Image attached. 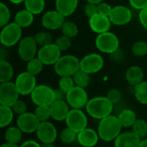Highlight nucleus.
Here are the masks:
<instances>
[{
  "label": "nucleus",
  "mask_w": 147,
  "mask_h": 147,
  "mask_svg": "<svg viewBox=\"0 0 147 147\" xmlns=\"http://www.w3.org/2000/svg\"><path fill=\"white\" fill-rule=\"evenodd\" d=\"M34 39L39 47H45L47 45L52 44L53 42V35L48 31H40L34 34Z\"/></svg>",
  "instance_id": "obj_35"
},
{
  "label": "nucleus",
  "mask_w": 147,
  "mask_h": 147,
  "mask_svg": "<svg viewBox=\"0 0 147 147\" xmlns=\"http://www.w3.org/2000/svg\"><path fill=\"white\" fill-rule=\"evenodd\" d=\"M15 84L19 94L22 96L31 95L33 90L37 86L35 76L30 74L27 71L21 72L16 77Z\"/></svg>",
  "instance_id": "obj_13"
},
{
  "label": "nucleus",
  "mask_w": 147,
  "mask_h": 147,
  "mask_svg": "<svg viewBox=\"0 0 147 147\" xmlns=\"http://www.w3.org/2000/svg\"><path fill=\"white\" fill-rule=\"evenodd\" d=\"M65 124L68 128L78 134L87 128L88 119L81 109H71L65 119Z\"/></svg>",
  "instance_id": "obj_10"
},
{
  "label": "nucleus",
  "mask_w": 147,
  "mask_h": 147,
  "mask_svg": "<svg viewBox=\"0 0 147 147\" xmlns=\"http://www.w3.org/2000/svg\"><path fill=\"white\" fill-rule=\"evenodd\" d=\"M126 79L132 86H136L144 81V71L138 65L130 66L126 71Z\"/></svg>",
  "instance_id": "obj_23"
},
{
  "label": "nucleus",
  "mask_w": 147,
  "mask_h": 147,
  "mask_svg": "<svg viewBox=\"0 0 147 147\" xmlns=\"http://www.w3.org/2000/svg\"><path fill=\"white\" fill-rule=\"evenodd\" d=\"M95 45L101 53L112 54L120 48V40L116 34L109 31L97 34Z\"/></svg>",
  "instance_id": "obj_5"
},
{
  "label": "nucleus",
  "mask_w": 147,
  "mask_h": 147,
  "mask_svg": "<svg viewBox=\"0 0 147 147\" xmlns=\"http://www.w3.org/2000/svg\"><path fill=\"white\" fill-rule=\"evenodd\" d=\"M54 43L61 52H65V51L68 50L71 47V39L62 34V35L59 36L55 40Z\"/></svg>",
  "instance_id": "obj_41"
},
{
  "label": "nucleus",
  "mask_w": 147,
  "mask_h": 147,
  "mask_svg": "<svg viewBox=\"0 0 147 147\" xmlns=\"http://www.w3.org/2000/svg\"><path fill=\"white\" fill-rule=\"evenodd\" d=\"M38 44L34 36H26L22 38L18 43L17 53L21 59L28 62L37 56Z\"/></svg>",
  "instance_id": "obj_7"
},
{
  "label": "nucleus",
  "mask_w": 147,
  "mask_h": 147,
  "mask_svg": "<svg viewBox=\"0 0 147 147\" xmlns=\"http://www.w3.org/2000/svg\"><path fill=\"white\" fill-rule=\"evenodd\" d=\"M34 115L40 121V122L48 121V119L52 117L50 106H36Z\"/></svg>",
  "instance_id": "obj_37"
},
{
  "label": "nucleus",
  "mask_w": 147,
  "mask_h": 147,
  "mask_svg": "<svg viewBox=\"0 0 147 147\" xmlns=\"http://www.w3.org/2000/svg\"><path fill=\"white\" fill-rule=\"evenodd\" d=\"M84 14L85 16L90 19V17L94 16L95 15L98 14V10H97V4H94V3H87L84 5Z\"/></svg>",
  "instance_id": "obj_45"
},
{
  "label": "nucleus",
  "mask_w": 147,
  "mask_h": 147,
  "mask_svg": "<svg viewBox=\"0 0 147 147\" xmlns=\"http://www.w3.org/2000/svg\"><path fill=\"white\" fill-rule=\"evenodd\" d=\"M54 96H55V100H65L66 99V94L61 90L59 88L54 89Z\"/></svg>",
  "instance_id": "obj_48"
},
{
  "label": "nucleus",
  "mask_w": 147,
  "mask_h": 147,
  "mask_svg": "<svg viewBox=\"0 0 147 147\" xmlns=\"http://www.w3.org/2000/svg\"><path fill=\"white\" fill-rule=\"evenodd\" d=\"M65 22V17L58 10L52 9L45 12L41 16V25L47 30H57L61 28Z\"/></svg>",
  "instance_id": "obj_15"
},
{
  "label": "nucleus",
  "mask_w": 147,
  "mask_h": 147,
  "mask_svg": "<svg viewBox=\"0 0 147 147\" xmlns=\"http://www.w3.org/2000/svg\"><path fill=\"white\" fill-rule=\"evenodd\" d=\"M123 127L120 122L118 116L109 115L100 121L97 133L101 140L106 142L115 141L121 134Z\"/></svg>",
  "instance_id": "obj_1"
},
{
  "label": "nucleus",
  "mask_w": 147,
  "mask_h": 147,
  "mask_svg": "<svg viewBox=\"0 0 147 147\" xmlns=\"http://www.w3.org/2000/svg\"><path fill=\"white\" fill-rule=\"evenodd\" d=\"M60 30L63 35L67 36L71 39L76 37L78 34V31H79L78 25L71 21H65L62 25Z\"/></svg>",
  "instance_id": "obj_31"
},
{
  "label": "nucleus",
  "mask_w": 147,
  "mask_h": 147,
  "mask_svg": "<svg viewBox=\"0 0 147 147\" xmlns=\"http://www.w3.org/2000/svg\"><path fill=\"white\" fill-rule=\"evenodd\" d=\"M22 35V28L15 22H12L1 28L0 42L4 47H11L20 42Z\"/></svg>",
  "instance_id": "obj_4"
},
{
  "label": "nucleus",
  "mask_w": 147,
  "mask_h": 147,
  "mask_svg": "<svg viewBox=\"0 0 147 147\" xmlns=\"http://www.w3.org/2000/svg\"><path fill=\"white\" fill-rule=\"evenodd\" d=\"M14 76V68L6 59H0V82H9Z\"/></svg>",
  "instance_id": "obj_26"
},
{
  "label": "nucleus",
  "mask_w": 147,
  "mask_h": 147,
  "mask_svg": "<svg viewBox=\"0 0 147 147\" xmlns=\"http://www.w3.org/2000/svg\"><path fill=\"white\" fill-rule=\"evenodd\" d=\"M11 108H12L14 113L18 115L27 113V104L22 100H17L16 102V103Z\"/></svg>",
  "instance_id": "obj_44"
},
{
  "label": "nucleus",
  "mask_w": 147,
  "mask_h": 147,
  "mask_svg": "<svg viewBox=\"0 0 147 147\" xmlns=\"http://www.w3.org/2000/svg\"><path fill=\"white\" fill-rule=\"evenodd\" d=\"M87 3H94V4H98L102 2H103V0H86Z\"/></svg>",
  "instance_id": "obj_51"
},
{
  "label": "nucleus",
  "mask_w": 147,
  "mask_h": 147,
  "mask_svg": "<svg viewBox=\"0 0 147 147\" xmlns=\"http://www.w3.org/2000/svg\"><path fill=\"white\" fill-rule=\"evenodd\" d=\"M118 118H119L120 122L122 125V127H126V128L132 127L134 126V124L135 123V121H137V119H138L136 113L134 110L129 109L122 110L119 114Z\"/></svg>",
  "instance_id": "obj_25"
},
{
  "label": "nucleus",
  "mask_w": 147,
  "mask_h": 147,
  "mask_svg": "<svg viewBox=\"0 0 147 147\" xmlns=\"http://www.w3.org/2000/svg\"><path fill=\"white\" fill-rule=\"evenodd\" d=\"M14 111L11 107L0 106V127H8L13 121Z\"/></svg>",
  "instance_id": "obj_29"
},
{
  "label": "nucleus",
  "mask_w": 147,
  "mask_h": 147,
  "mask_svg": "<svg viewBox=\"0 0 147 147\" xmlns=\"http://www.w3.org/2000/svg\"><path fill=\"white\" fill-rule=\"evenodd\" d=\"M112 57H113V59H115V60H119V59H121L122 57H123V53L121 52V50H120V48L117 50V51H115L114 53H112V54H110Z\"/></svg>",
  "instance_id": "obj_50"
},
{
  "label": "nucleus",
  "mask_w": 147,
  "mask_h": 147,
  "mask_svg": "<svg viewBox=\"0 0 147 147\" xmlns=\"http://www.w3.org/2000/svg\"><path fill=\"white\" fill-rule=\"evenodd\" d=\"M111 25L112 22L109 17L101 14H96L89 19L90 28L97 34L109 32L110 30Z\"/></svg>",
  "instance_id": "obj_18"
},
{
  "label": "nucleus",
  "mask_w": 147,
  "mask_h": 147,
  "mask_svg": "<svg viewBox=\"0 0 147 147\" xmlns=\"http://www.w3.org/2000/svg\"><path fill=\"white\" fill-rule=\"evenodd\" d=\"M1 147H20L18 146L17 145H14V144H9V143H4L2 145Z\"/></svg>",
  "instance_id": "obj_52"
},
{
  "label": "nucleus",
  "mask_w": 147,
  "mask_h": 147,
  "mask_svg": "<svg viewBox=\"0 0 147 147\" xmlns=\"http://www.w3.org/2000/svg\"><path fill=\"white\" fill-rule=\"evenodd\" d=\"M85 109L90 117L101 121L111 115L114 104L106 96H96L89 100Z\"/></svg>",
  "instance_id": "obj_2"
},
{
  "label": "nucleus",
  "mask_w": 147,
  "mask_h": 147,
  "mask_svg": "<svg viewBox=\"0 0 147 147\" xmlns=\"http://www.w3.org/2000/svg\"><path fill=\"white\" fill-rule=\"evenodd\" d=\"M112 9H113V7L109 3H106L104 1L97 4L98 14H101V15L109 17V16L111 14V11H112Z\"/></svg>",
  "instance_id": "obj_43"
},
{
  "label": "nucleus",
  "mask_w": 147,
  "mask_h": 147,
  "mask_svg": "<svg viewBox=\"0 0 147 147\" xmlns=\"http://www.w3.org/2000/svg\"><path fill=\"white\" fill-rule=\"evenodd\" d=\"M35 133L38 140L42 144H53L58 137L57 129L50 121L40 122Z\"/></svg>",
  "instance_id": "obj_16"
},
{
  "label": "nucleus",
  "mask_w": 147,
  "mask_h": 147,
  "mask_svg": "<svg viewBox=\"0 0 147 147\" xmlns=\"http://www.w3.org/2000/svg\"><path fill=\"white\" fill-rule=\"evenodd\" d=\"M134 88V94L136 100L141 104L147 105V81H143Z\"/></svg>",
  "instance_id": "obj_30"
},
{
  "label": "nucleus",
  "mask_w": 147,
  "mask_h": 147,
  "mask_svg": "<svg viewBox=\"0 0 147 147\" xmlns=\"http://www.w3.org/2000/svg\"><path fill=\"white\" fill-rule=\"evenodd\" d=\"M141 140L132 131L121 133L115 140V147H140Z\"/></svg>",
  "instance_id": "obj_21"
},
{
  "label": "nucleus",
  "mask_w": 147,
  "mask_h": 147,
  "mask_svg": "<svg viewBox=\"0 0 147 147\" xmlns=\"http://www.w3.org/2000/svg\"><path fill=\"white\" fill-rule=\"evenodd\" d=\"M41 147H55L53 144H42Z\"/></svg>",
  "instance_id": "obj_55"
},
{
  "label": "nucleus",
  "mask_w": 147,
  "mask_h": 147,
  "mask_svg": "<svg viewBox=\"0 0 147 147\" xmlns=\"http://www.w3.org/2000/svg\"><path fill=\"white\" fill-rule=\"evenodd\" d=\"M22 132L21 129L16 127H9L4 134V139L6 140V143L17 145L22 138Z\"/></svg>",
  "instance_id": "obj_27"
},
{
  "label": "nucleus",
  "mask_w": 147,
  "mask_h": 147,
  "mask_svg": "<svg viewBox=\"0 0 147 147\" xmlns=\"http://www.w3.org/2000/svg\"><path fill=\"white\" fill-rule=\"evenodd\" d=\"M140 147H147V139H144L141 140Z\"/></svg>",
  "instance_id": "obj_54"
},
{
  "label": "nucleus",
  "mask_w": 147,
  "mask_h": 147,
  "mask_svg": "<svg viewBox=\"0 0 147 147\" xmlns=\"http://www.w3.org/2000/svg\"><path fill=\"white\" fill-rule=\"evenodd\" d=\"M100 137L98 133L92 128H85L78 134V142L83 147H94L98 143Z\"/></svg>",
  "instance_id": "obj_20"
},
{
  "label": "nucleus",
  "mask_w": 147,
  "mask_h": 147,
  "mask_svg": "<svg viewBox=\"0 0 147 147\" xmlns=\"http://www.w3.org/2000/svg\"><path fill=\"white\" fill-rule=\"evenodd\" d=\"M34 20V16L25 8L23 9L17 11L14 17V22L22 28H26L30 27L33 24Z\"/></svg>",
  "instance_id": "obj_24"
},
{
  "label": "nucleus",
  "mask_w": 147,
  "mask_h": 147,
  "mask_svg": "<svg viewBox=\"0 0 147 147\" xmlns=\"http://www.w3.org/2000/svg\"><path fill=\"white\" fill-rule=\"evenodd\" d=\"M61 53L55 43H52L40 47L37 53V58L40 59L44 65H54L62 56Z\"/></svg>",
  "instance_id": "obj_12"
},
{
  "label": "nucleus",
  "mask_w": 147,
  "mask_h": 147,
  "mask_svg": "<svg viewBox=\"0 0 147 147\" xmlns=\"http://www.w3.org/2000/svg\"><path fill=\"white\" fill-rule=\"evenodd\" d=\"M23 3L25 9L30 11L34 16L41 14L46 6L45 0H25Z\"/></svg>",
  "instance_id": "obj_28"
},
{
  "label": "nucleus",
  "mask_w": 147,
  "mask_h": 147,
  "mask_svg": "<svg viewBox=\"0 0 147 147\" xmlns=\"http://www.w3.org/2000/svg\"><path fill=\"white\" fill-rule=\"evenodd\" d=\"M55 73L62 77H73L80 70V59L72 54L62 55L53 65Z\"/></svg>",
  "instance_id": "obj_3"
},
{
  "label": "nucleus",
  "mask_w": 147,
  "mask_h": 147,
  "mask_svg": "<svg viewBox=\"0 0 147 147\" xmlns=\"http://www.w3.org/2000/svg\"><path fill=\"white\" fill-rule=\"evenodd\" d=\"M133 18L131 9L125 5H116L113 7L109 19L112 24L116 26H124L128 24Z\"/></svg>",
  "instance_id": "obj_14"
},
{
  "label": "nucleus",
  "mask_w": 147,
  "mask_h": 147,
  "mask_svg": "<svg viewBox=\"0 0 147 147\" xmlns=\"http://www.w3.org/2000/svg\"><path fill=\"white\" fill-rule=\"evenodd\" d=\"M40 123V122L35 116L34 113L30 112L18 115L16 121V126L24 134H33L36 132Z\"/></svg>",
  "instance_id": "obj_17"
},
{
  "label": "nucleus",
  "mask_w": 147,
  "mask_h": 147,
  "mask_svg": "<svg viewBox=\"0 0 147 147\" xmlns=\"http://www.w3.org/2000/svg\"><path fill=\"white\" fill-rule=\"evenodd\" d=\"M132 53L136 57H144L147 54V42L138 40L132 47Z\"/></svg>",
  "instance_id": "obj_39"
},
{
  "label": "nucleus",
  "mask_w": 147,
  "mask_h": 147,
  "mask_svg": "<svg viewBox=\"0 0 147 147\" xmlns=\"http://www.w3.org/2000/svg\"><path fill=\"white\" fill-rule=\"evenodd\" d=\"M20 147H41V146L34 140H26L24 141Z\"/></svg>",
  "instance_id": "obj_49"
},
{
  "label": "nucleus",
  "mask_w": 147,
  "mask_h": 147,
  "mask_svg": "<svg viewBox=\"0 0 147 147\" xmlns=\"http://www.w3.org/2000/svg\"><path fill=\"white\" fill-rule=\"evenodd\" d=\"M43 66H44V64L40 60L39 58L35 57L33 59L27 62L26 68H27L28 72H29L30 74H32L34 76H37L42 71Z\"/></svg>",
  "instance_id": "obj_33"
},
{
  "label": "nucleus",
  "mask_w": 147,
  "mask_h": 147,
  "mask_svg": "<svg viewBox=\"0 0 147 147\" xmlns=\"http://www.w3.org/2000/svg\"><path fill=\"white\" fill-rule=\"evenodd\" d=\"M106 97L113 103H119L121 100L122 97V93L119 89H111L110 90H109Z\"/></svg>",
  "instance_id": "obj_42"
},
{
  "label": "nucleus",
  "mask_w": 147,
  "mask_h": 147,
  "mask_svg": "<svg viewBox=\"0 0 147 147\" xmlns=\"http://www.w3.org/2000/svg\"><path fill=\"white\" fill-rule=\"evenodd\" d=\"M11 3H14V4H19V3H24L25 0H9Z\"/></svg>",
  "instance_id": "obj_53"
},
{
  "label": "nucleus",
  "mask_w": 147,
  "mask_h": 147,
  "mask_svg": "<svg viewBox=\"0 0 147 147\" xmlns=\"http://www.w3.org/2000/svg\"><path fill=\"white\" fill-rule=\"evenodd\" d=\"M59 139L62 143L65 145H71L75 142V140L78 139V134L74 132L73 130L66 127L59 134Z\"/></svg>",
  "instance_id": "obj_36"
},
{
  "label": "nucleus",
  "mask_w": 147,
  "mask_h": 147,
  "mask_svg": "<svg viewBox=\"0 0 147 147\" xmlns=\"http://www.w3.org/2000/svg\"><path fill=\"white\" fill-rule=\"evenodd\" d=\"M76 86L72 77H62L59 80V88L67 94Z\"/></svg>",
  "instance_id": "obj_40"
},
{
  "label": "nucleus",
  "mask_w": 147,
  "mask_h": 147,
  "mask_svg": "<svg viewBox=\"0 0 147 147\" xmlns=\"http://www.w3.org/2000/svg\"><path fill=\"white\" fill-rule=\"evenodd\" d=\"M139 20L141 26L147 30V7L140 10L139 13Z\"/></svg>",
  "instance_id": "obj_47"
},
{
  "label": "nucleus",
  "mask_w": 147,
  "mask_h": 147,
  "mask_svg": "<svg viewBox=\"0 0 147 147\" xmlns=\"http://www.w3.org/2000/svg\"><path fill=\"white\" fill-rule=\"evenodd\" d=\"M79 0H55V9L65 17L71 16L78 6Z\"/></svg>",
  "instance_id": "obj_22"
},
{
  "label": "nucleus",
  "mask_w": 147,
  "mask_h": 147,
  "mask_svg": "<svg viewBox=\"0 0 147 147\" xmlns=\"http://www.w3.org/2000/svg\"><path fill=\"white\" fill-rule=\"evenodd\" d=\"M104 65L102 56L96 53H92L85 55L80 59V70L91 75L100 71Z\"/></svg>",
  "instance_id": "obj_8"
},
{
  "label": "nucleus",
  "mask_w": 147,
  "mask_h": 147,
  "mask_svg": "<svg viewBox=\"0 0 147 147\" xmlns=\"http://www.w3.org/2000/svg\"><path fill=\"white\" fill-rule=\"evenodd\" d=\"M19 92L15 82H5L0 84V105L12 107L19 100Z\"/></svg>",
  "instance_id": "obj_9"
},
{
  "label": "nucleus",
  "mask_w": 147,
  "mask_h": 147,
  "mask_svg": "<svg viewBox=\"0 0 147 147\" xmlns=\"http://www.w3.org/2000/svg\"><path fill=\"white\" fill-rule=\"evenodd\" d=\"M130 6L137 10H141L147 7V0H128Z\"/></svg>",
  "instance_id": "obj_46"
},
{
  "label": "nucleus",
  "mask_w": 147,
  "mask_h": 147,
  "mask_svg": "<svg viewBox=\"0 0 147 147\" xmlns=\"http://www.w3.org/2000/svg\"><path fill=\"white\" fill-rule=\"evenodd\" d=\"M30 96L33 103L36 106H50L55 101L54 89L46 84L37 85Z\"/></svg>",
  "instance_id": "obj_6"
},
{
  "label": "nucleus",
  "mask_w": 147,
  "mask_h": 147,
  "mask_svg": "<svg viewBox=\"0 0 147 147\" xmlns=\"http://www.w3.org/2000/svg\"><path fill=\"white\" fill-rule=\"evenodd\" d=\"M11 13L9 7L4 3H0V27L3 28L10 22Z\"/></svg>",
  "instance_id": "obj_38"
},
{
  "label": "nucleus",
  "mask_w": 147,
  "mask_h": 147,
  "mask_svg": "<svg viewBox=\"0 0 147 147\" xmlns=\"http://www.w3.org/2000/svg\"><path fill=\"white\" fill-rule=\"evenodd\" d=\"M65 101L71 109H82L83 108L86 107L89 102L88 94L84 88L75 86L71 90H70L66 94Z\"/></svg>",
  "instance_id": "obj_11"
},
{
  "label": "nucleus",
  "mask_w": 147,
  "mask_h": 147,
  "mask_svg": "<svg viewBox=\"0 0 147 147\" xmlns=\"http://www.w3.org/2000/svg\"><path fill=\"white\" fill-rule=\"evenodd\" d=\"M132 131L142 140L146 139L147 136V122L143 119H137L134 126L132 127Z\"/></svg>",
  "instance_id": "obj_32"
},
{
  "label": "nucleus",
  "mask_w": 147,
  "mask_h": 147,
  "mask_svg": "<svg viewBox=\"0 0 147 147\" xmlns=\"http://www.w3.org/2000/svg\"><path fill=\"white\" fill-rule=\"evenodd\" d=\"M72 78L76 86L86 88L90 83V75L82 70H79Z\"/></svg>",
  "instance_id": "obj_34"
},
{
  "label": "nucleus",
  "mask_w": 147,
  "mask_h": 147,
  "mask_svg": "<svg viewBox=\"0 0 147 147\" xmlns=\"http://www.w3.org/2000/svg\"><path fill=\"white\" fill-rule=\"evenodd\" d=\"M51 116L57 121H65L69 112L70 106L65 100H55L51 105Z\"/></svg>",
  "instance_id": "obj_19"
}]
</instances>
